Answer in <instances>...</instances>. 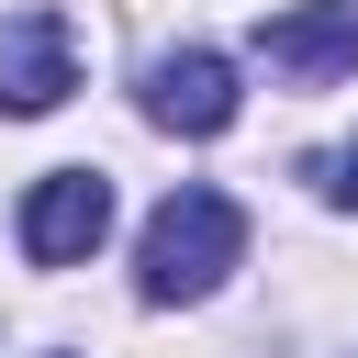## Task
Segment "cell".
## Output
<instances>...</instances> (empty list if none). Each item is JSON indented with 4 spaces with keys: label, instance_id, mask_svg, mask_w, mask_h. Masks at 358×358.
Here are the masks:
<instances>
[{
    "label": "cell",
    "instance_id": "obj_1",
    "mask_svg": "<svg viewBox=\"0 0 358 358\" xmlns=\"http://www.w3.org/2000/svg\"><path fill=\"white\" fill-rule=\"evenodd\" d=\"M235 257H246V213H235L224 190H168V201L145 213L134 280H145V302H201Z\"/></svg>",
    "mask_w": 358,
    "mask_h": 358
},
{
    "label": "cell",
    "instance_id": "obj_2",
    "mask_svg": "<svg viewBox=\"0 0 358 358\" xmlns=\"http://www.w3.org/2000/svg\"><path fill=\"white\" fill-rule=\"evenodd\" d=\"M101 235H112V179L101 168H45L34 201H22V257L34 268H78Z\"/></svg>",
    "mask_w": 358,
    "mask_h": 358
},
{
    "label": "cell",
    "instance_id": "obj_3",
    "mask_svg": "<svg viewBox=\"0 0 358 358\" xmlns=\"http://www.w3.org/2000/svg\"><path fill=\"white\" fill-rule=\"evenodd\" d=\"M257 56H268V78H291V90L347 78V67H358V0H291V11H268V22H257Z\"/></svg>",
    "mask_w": 358,
    "mask_h": 358
},
{
    "label": "cell",
    "instance_id": "obj_4",
    "mask_svg": "<svg viewBox=\"0 0 358 358\" xmlns=\"http://www.w3.org/2000/svg\"><path fill=\"white\" fill-rule=\"evenodd\" d=\"M78 90V34L67 11H11L0 22V112H56Z\"/></svg>",
    "mask_w": 358,
    "mask_h": 358
},
{
    "label": "cell",
    "instance_id": "obj_5",
    "mask_svg": "<svg viewBox=\"0 0 358 358\" xmlns=\"http://www.w3.org/2000/svg\"><path fill=\"white\" fill-rule=\"evenodd\" d=\"M145 123H168V134H224V123H235V56H213V45L157 56V67H145Z\"/></svg>",
    "mask_w": 358,
    "mask_h": 358
},
{
    "label": "cell",
    "instance_id": "obj_6",
    "mask_svg": "<svg viewBox=\"0 0 358 358\" xmlns=\"http://www.w3.org/2000/svg\"><path fill=\"white\" fill-rule=\"evenodd\" d=\"M336 201H358V145H347V157H336Z\"/></svg>",
    "mask_w": 358,
    "mask_h": 358
}]
</instances>
